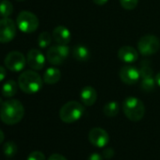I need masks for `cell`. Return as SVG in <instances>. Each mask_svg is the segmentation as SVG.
Returning a JSON list of instances; mask_svg holds the SVG:
<instances>
[{
    "label": "cell",
    "instance_id": "1",
    "mask_svg": "<svg viewBox=\"0 0 160 160\" xmlns=\"http://www.w3.org/2000/svg\"><path fill=\"white\" fill-rule=\"evenodd\" d=\"M24 106L16 99L5 101L0 108V119L8 125H13L20 122L24 118Z\"/></svg>",
    "mask_w": 160,
    "mask_h": 160
},
{
    "label": "cell",
    "instance_id": "2",
    "mask_svg": "<svg viewBox=\"0 0 160 160\" xmlns=\"http://www.w3.org/2000/svg\"><path fill=\"white\" fill-rule=\"evenodd\" d=\"M18 86L25 93H37L42 88V79L40 74L34 71H25L18 78Z\"/></svg>",
    "mask_w": 160,
    "mask_h": 160
},
{
    "label": "cell",
    "instance_id": "3",
    "mask_svg": "<svg viewBox=\"0 0 160 160\" xmlns=\"http://www.w3.org/2000/svg\"><path fill=\"white\" fill-rule=\"evenodd\" d=\"M124 115L132 122L140 121L145 114V107L141 100L137 97L129 96L122 102Z\"/></svg>",
    "mask_w": 160,
    "mask_h": 160
},
{
    "label": "cell",
    "instance_id": "4",
    "mask_svg": "<svg viewBox=\"0 0 160 160\" xmlns=\"http://www.w3.org/2000/svg\"><path fill=\"white\" fill-rule=\"evenodd\" d=\"M85 108L82 104L76 101H70L63 105L59 110V118L63 122L72 123L83 116Z\"/></svg>",
    "mask_w": 160,
    "mask_h": 160
},
{
    "label": "cell",
    "instance_id": "5",
    "mask_svg": "<svg viewBox=\"0 0 160 160\" xmlns=\"http://www.w3.org/2000/svg\"><path fill=\"white\" fill-rule=\"evenodd\" d=\"M38 17L30 12H21L16 19V25L18 28L24 33H32L39 28Z\"/></svg>",
    "mask_w": 160,
    "mask_h": 160
},
{
    "label": "cell",
    "instance_id": "6",
    "mask_svg": "<svg viewBox=\"0 0 160 160\" xmlns=\"http://www.w3.org/2000/svg\"><path fill=\"white\" fill-rule=\"evenodd\" d=\"M138 49L142 56H152L160 49V41L153 35H145L138 40Z\"/></svg>",
    "mask_w": 160,
    "mask_h": 160
},
{
    "label": "cell",
    "instance_id": "7",
    "mask_svg": "<svg viewBox=\"0 0 160 160\" xmlns=\"http://www.w3.org/2000/svg\"><path fill=\"white\" fill-rule=\"evenodd\" d=\"M70 53V48L67 45L57 44L51 46L46 53V58L49 63L53 65H61L66 58H68Z\"/></svg>",
    "mask_w": 160,
    "mask_h": 160
},
{
    "label": "cell",
    "instance_id": "8",
    "mask_svg": "<svg viewBox=\"0 0 160 160\" xmlns=\"http://www.w3.org/2000/svg\"><path fill=\"white\" fill-rule=\"evenodd\" d=\"M5 66L12 72H20L25 69L27 64V58L25 56L18 51L10 52L4 60Z\"/></svg>",
    "mask_w": 160,
    "mask_h": 160
},
{
    "label": "cell",
    "instance_id": "9",
    "mask_svg": "<svg viewBox=\"0 0 160 160\" xmlns=\"http://www.w3.org/2000/svg\"><path fill=\"white\" fill-rule=\"evenodd\" d=\"M16 35V25L10 18L0 19V42H12Z\"/></svg>",
    "mask_w": 160,
    "mask_h": 160
},
{
    "label": "cell",
    "instance_id": "10",
    "mask_svg": "<svg viewBox=\"0 0 160 160\" xmlns=\"http://www.w3.org/2000/svg\"><path fill=\"white\" fill-rule=\"evenodd\" d=\"M90 142L98 148H104L108 145L109 141V136L106 130L100 127L92 128L89 133Z\"/></svg>",
    "mask_w": 160,
    "mask_h": 160
},
{
    "label": "cell",
    "instance_id": "11",
    "mask_svg": "<svg viewBox=\"0 0 160 160\" xmlns=\"http://www.w3.org/2000/svg\"><path fill=\"white\" fill-rule=\"evenodd\" d=\"M120 78L124 84L127 85H135L138 82L140 78L139 70L133 66H123L120 70Z\"/></svg>",
    "mask_w": 160,
    "mask_h": 160
},
{
    "label": "cell",
    "instance_id": "12",
    "mask_svg": "<svg viewBox=\"0 0 160 160\" xmlns=\"http://www.w3.org/2000/svg\"><path fill=\"white\" fill-rule=\"evenodd\" d=\"M27 62L31 69L40 71L44 67L45 58L41 51H39L37 49H31L28 53Z\"/></svg>",
    "mask_w": 160,
    "mask_h": 160
},
{
    "label": "cell",
    "instance_id": "13",
    "mask_svg": "<svg viewBox=\"0 0 160 160\" xmlns=\"http://www.w3.org/2000/svg\"><path fill=\"white\" fill-rule=\"evenodd\" d=\"M52 37L58 44L67 45L71 41L72 35H71L70 30L67 28L63 26H58L53 30Z\"/></svg>",
    "mask_w": 160,
    "mask_h": 160
},
{
    "label": "cell",
    "instance_id": "14",
    "mask_svg": "<svg viewBox=\"0 0 160 160\" xmlns=\"http://www.w3.org/2000/svg\"><path fill=\"white\" fill-rule=\"evenodd\" d=\"M118 58L125 63H133L138 59V55L137 50L134 47L124 45L119 49Z\"/></svg>",
    "mask_w": 160,
    "mask_h": 160
},
{
    "label": "cell",
    "instance_id": "15",
    "mask_svg": "<svg viewBox=\"0 0 160 160\" xmlns=\"http://www.w3.org/2000/svg\"><path fill=\"white\" fill-rule=\"evenodd\" d=\"M80 99H81V102L85 106L91 107L94 105V103L97 100V92L95 91L94 88L91 86H87L83 88L81 92H80Z\"/></svg>",
    "mask_w": 160,
    "mask_h": 160
},
{
    "label": "cell",
    "instance_id": "16",
    "mask_svg": "<svg viewBox=\"0 0 160 160\" xmlns=\"http://www.w3.org/2000/svg\"><path fill=\"white\" fill-rule=\"evenodd\" d=\"M61 77V72L58 68L50 67L43 73V81L48 85H54L58 83Z\"/></svg>",
    "mask_w": 160,
    "mask_h": 160
},
{
    "label": "cell",
    "instance_id": "17",
    "mask_svg": "<svg viewBox=\"0 0 160 160\" xmlns=\"http://www.w3.org/2000/svg\"><path fill=\"white\" fill-rule=\"evenodd\" d=\"M72 57L74 59L80 62L88 61L91 58V52L85 45H76L72 49Z\"/></svg>",
    "mask_w": 160,
    "mask_h": 160
},
{
    "label": "cell",
    "instance_id": "18",
    "mask_svg": "<svg viewBox=\"0 0 160 160\" xmlns=\"http://www.w3.org/2000/svg\"><path fill=\"white\" fill-rule=\"evenodd\" d=\"M18 83H16L14 80H8L7 82H5L2 86L1 92L4 97L11 98L14 96L17 92L18 90Z\"/></svg>",
    "mask_w": 160,
    "mask_h": 160
},
{
    "label": "cell",
    "instance_id": "19",
    "mask_svg": "<svg viewBox=\"0 0 160 160\" xmlns=\"http://www.w3.org/2000/svg\"><path fill=\"white\" fill-rule=\"evenodd\" d=\"M13 12V6L12 3L9 0H2L0 1V17L2 18H9Z\"/></svg>",
    "mask_w": 160,
    "mask_h": 160
},
{
    "label": "cell",
    "instance_id": "20",
    "mask_svg": "<svg viewBox=\"0 0 160 160\" xmlns=\"http://www.w3.org/2000/svg\"><path fill=\"white\" fill-rule=\"evenodd\" d=\"M119 111H120V105L118 102L115 101L109 102L104 107V114L109 118L115 117L119 113Z\"/></svg>",
    "mask_w": 160,
    "mask_h": 160
},
{
    "label": "cell",
    "instance_id": "21",
    "mask_svg": "<svg viewBox=\"0 0 160 160\" xmlns=\"http://www.w3.org/2000/svg\"><path fill=\"white\" fill-rule=\"evenodd\" d=\"M17 151H18V147L14 141L10 140V141L5 142V144L3 146V152L7 157L15 156L17 153Z\"/></svg>",
    "mask_w": 160,
    "mask_h": 160
},
{
    "label": "cell",
    "instance_id": "22",
    "mask_svg": "<svg viewBox=\"0 0 160 160\" xmlns=\"http://www.w3.org/2000/svg\"><path fill=\"white\" fill-rule=\"evenodd\" d=\"M155 84H156L155 78H153V76H152V77H145V78H141L140 88H141V90L143 92H150L154 90Z\"/></svg>",
    "mask_w": 160,
    "mask_h": 160
},
{
    "label": "cell",
    "instance_id": "23",
    "mask_svg": "<svg viewBox=\"0 0 160 160\" xmlns=\"http://www.w3.org/2000/svg\"><path fill=\"white\" fill-rule=\"evenodd\" d=\"M52 42V37L50 35V33L44 31L42 32L39 37H38V44L41 48H46L50 45Z\"/></svg>",
    "mask_w": 160,
    "mask_h": 160
},
{
    "label": "cell",
    "instance_id": "24",
    "mask_svg": "<svg viewBox=\"0 0 160 160\" xmlns=\"http://www.w3.org/2000/svg\"><path fill=\"white\" fill-rule=\"evenodd\" d=\"M139 72H140V78L153 76V72H152V68L150 66L149 60H144L141 63L140 69H139Z\"/></svg>",
    "mask_w": 160,
    "mask_h": 160
},
{
    "label": "cell",
    "instance_id": "25",
    "mask_svg": "<svg viewBox=\"0 0 160 160\" xmlns=\"http://www.w3.org/2000/svg\"><path fill=\"white\" fill-rule=\"evenodd\" d=\"M138 3V0H120V4L124 10H134Z\"/></svg>",
    "mask_w": 160,
    "mask_h": 160
},
{
    "label": "cell",
    "instance_id": "26",
    "mask_svg": "<svg viewBox=\"0 0 160 160\" xmlns=\"http://www.w3.org/2000/svg\"><path fill=\"white\" fill-rule=\"evenodd\" d=\"M27 160H45V155L39 151H35L29 153Z\"/></svg>",
    "mask_w": 160,
    "mask_h": 160
},
{
    "label": "cell",
    "instance_id": "27",
    "mask_svg": "<svg viewBox=\"0 0 160 160\" xmlns=\"http://www.w3.org/2000/svg\"><path fill=\"white\" fill-rule=\"evenodd\" d=\"M48 160H67V159L59 153H53L49 156Z\"/></svg>",
    "mask_w": 160,
    "mask_h": 160
},
{
    "label": "cell",
    "instance_id": "28",
    "mask_svg": "<svg viewBox=\"0 0 160 160\" xmlns=\"http://www.w3.org/2000/svg\"><path fill=\"white\" fill-rule=\"evenodd\" d=\"M88 160H103V157L98 152H93L89 156Z\"/></svg>",
    "mask_w": 160,
    "mask_h": 160
},
{
    "label": "cell",
    "instance_id": "29",
    "mask_svg": "<svg viewBox=\"0 0 160 160\" xmlns=\"http://www.w3.org/2000/svg\"><path fill=\"white\" fill-rule=\"evenodd\" d=\"M6 74H7V72H6L5 68H4V67H2V66H0V82L3 81V80L5 79Z\"/></svg>",
    "mask_w": 160,
    "mask_h": 160
},
{
    "label": "cell",
    "instance_id": "30",
    "mask_svg": "<svg viewBox=\"0 0 160 160\" xmlns=\"http://www.w3.org/2000/svg\"><path fill=\"white\" fill-rule=\"evenodd\" d=\"M92 1L96 4V5H99V6H103L105 5L108 0H92Z\"/></svg>",
    "mask_w": 160,
    "mask_h": 160
},
{
    "label": "cell",
    "instance_id": "31",
    "mask_svg": "<svg viewBox=\"0 0 160 160\" xmlns=\"http://www.w3.org/2000/svg\"><path fill=\"white\" fill-rule=\"evenodd\" d=\"M4 139H5V135H4L3 131L0 129V144H1L4 141Z\"/></svg>",
    "mask_w": 160,
    "mask_h": 160
},
{
    "label": "cell",
    "instance_id": "32",
    "mask_svg": "<svg viewBox=\"0 0 160 160\" xmlns=\"http://www.w3.org/2000/svg\"><path fill=\"white\" fill-rule=\"evenodd\" d=\"M155 82H156V84L160 87V72L156 74V76H155Z\"/></svg>",
    "mask_w": 160,
    "mask_h": 160
},
{
    "label": "cell",
    "instance_id": "33",
    "mask_svg": "<svg viewBox=\"0 0 160 160\" xmlns=\"http://www.w3.org/2000/svg\"><path fill=\"white\" fill-rule=\"evenodd\" d=\"M3 103H4V102L1 100V98H0V106H2V104H3Z\"/></svg>",
    "mask_w": 160,
    "mask_h": 160
},
{
    "label": "cell",
    "instance_id": "34",
    "mask_svg": "<svg viewBox=\"0 0 160 160\" xmlns=\"http://www.w3.org/2000/svg\"><path fill=\"white\" fill-rule=\"evenodd\" d=\"M16 1H18V2H23V1H25V0H16Z\"/></svg>",
    "mask_w": 160,
    "mask_h": 160
}]
</instances>
